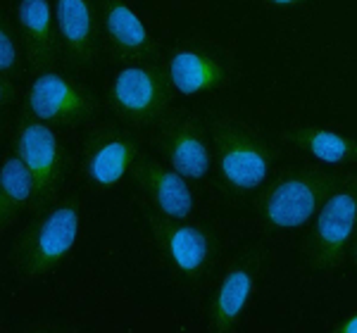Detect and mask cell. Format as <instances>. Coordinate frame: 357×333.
Segmentation results:
<instances>
[{
	"label": "cell",
	"mask_w": 357,
	"mask_h": 333,
	"mask_svg": "<svg viewBox=\"0 0 357 333\" xmlns=\"http://www.w3.org/2000/svg\"><path fill=\"white\" fill-rule=\"evenodd\" d=\"M220 183L229 198L260 191L274 162V148L260 131L243 124H222L212 136Z\"/></svg>",
	"instance_id": "6da1fadb"
},
{
	"label": "cell",
	"mask_w": 357,
	"mask_h": 333,
	"mask_svg": "<svg viewBox=\"0 0 357 333\" xmlns=\"http://www.w3.org/2000/svg\"><path fill=\"white\" fill-rule=\"evenodd\" d=\"M79 231V203L69 200L67 205L50 212L31 229H26L13 250V269L20 279H41L67 257Z\"/></svg>",
	"instance_id": "7a4b0ae2"
},
{
	"label": "cell",
	"mask_w": 357,
	"mask_h": 333,
	"mask_svg": "<svg viewBox=\"0 0 357 333\" xmlns=\"http://www.w3.org/2000/svg\"><path fill=\"white\" fill-rule=\"evenodd\" d=\"M110 105L126 126H160L169 114V82L155 65H131L114 79Z\"/></svg>",
	"instance_id": "3957f363"
},
{
	"label": "cell",
	"mask_w": 357,
	"mask_h": 333,
	"mask_svg": "<svg viewBox=\"0 0 357 333\" xmlns=\"http://www.w3.org/2000/svg\"><path fill=\"white\" fill-rule=\"evenodd\" d=\"M151 226L167 262L186 284H200L210 277L222 250L215 233L198 226H181L165 217H151Z\"/></svg>",
	"instance_id": "277c9868"
},
{
	"label": "cell",
	"mask_w": 357,
	"mask_h": 333,
	"mask_svg": "<svg viewBox=\"0 0 357 333\" xmlns=\"http://www.w3.org/2000/svg\"><path fill=\"white\" fill-rule=\"evenodd\" d=\"M333 183L331 174L307 171L281 181L262 205V219L272 229H296L314 215Z\"/></svg>",
	"instance_id": "5b68a950"
},
{
	"label": "cell",
	"mask_w": 357,
	"mask_h": 333,
	"mask_svg": "<svg viewBox=\"0 0 357 333\" xmlns=\"http://www.w3.org/2000/svg\"><path fill=\"white\" fill-rule=\"evenodd\" d=\"M355 233V193L353 188L336 193L326 200L324 210L317 222L314 236L310 238V248L305 262L312 272H326L336 267L345 257L348 245Z\"/></svg>",
	"instance_id": "8992f818"
},
{
	"label": "cell",
	"mask_w": 357,
	"mask_h": 333,
	"mask_svg": "<svg viewBox=\"0 0 357 333\" xmlns=\"http://www.w3.org/2000/svg\"><path fill=\"white\" fill-rule=\"evenodd\" d=\"M29 105L38 119L67 124L89 122L98 112V100L89 88L53 72L41 74L33 82Z\"/></svg>",
	"instance_id": "52a82bcc"
},
{
	"label": "cell",
	"mask_w": 357,
	"mask_h": 333,
	"mask_svg": "<svg viewBox=\"0 0 357 333\" xmlns=\"http://www.w3.org/2000/svg\"><path fill=\"white\" fill-rule=\"evenodd\" d=\"M17 150L36 183L33 208H43L45 203L53 200L65 176V157H62L60 143L45 124L24 122L20 129V139H17Z\"/></svg>",
	"instance_id": "ba28073f"
},
{
	"label": "cell",
	"mask_w": 357,
	"mask_h": 333,
	"mask_svg": "<svg viewBox=\"0 0 357 333\" xmlns=\"http://www.w3.org/2000/svg\"><path fill=\"white\" fill-rule=\"evenodd\" d=\"M160 150L167 155L176 174L203 179L210 171V141L198 119H165L158 126Z\"/></svg>",
	"instance_id": "9c48e42d"
},
{
	"label": "cell",
	"mask_w": 357,
	"mask_h": 333,
	"mask_svg": "<svg viewBox=\"0 0 357 333\" xmlns=\"http://www.w3.org/2000/svg\"><path fill=\"white\" fill-rule=\"evenodd\" d=\"M57 36L67 62L74 70H89L100 55V26L93 5L84 0H62L57 5Z\"/></svg>",
	"instance_id": "30bf717a"
},
{
	"label": "cell",
	"mask_w": 357,
	"mask_h": 333,
	"mask_svg": "<svg viewBox=\"0 0 357 333\" xmlns=\"http://www.w3.org/2000/svg\"><path fill=\"white\" fill-rule=\"evenodd\" d=\"M264 269V250L252 248L248 250L231 272L227 274L220 291L215 293L207 309V321L212 331H229L236 324V319L243 312L248 297H250L255 281L260 279Z\"/></svg>",
	"instance_id": "8fae6325"
},
{
	"label": "cell",
	"mask_w": 357,
	"mask_h": 333,
	"mask_svg": "<svg viewBox=\"0 0 357 333\" xmlns=\"http://www.w3.org/2000/svg\"><path fill=\"white\" fill-rule=\"evenodd\" d=\"M227 77V57L215 45L183 48L169 62V82L183 95H198L220 88Z\"/></svg>",
	"instance_id": "7c38bea8"
},
{
	"label": "cell",
	"mask_w": 357,
	"mask_h": 333,
	"mask_svg": "<svg viewBox=\"0 0 357 333\" xmlns=\"http://www.w3.org/2000/svg\"><path fill=\"white\" fill-rule=\"evenodd\" d=\"M136 164V141L129 134L102 131L84 150V174L93 186H114Z\"/></svg>",
	"instance_id": "4fadbf2b"
},
{
	"label": "cell",
	"mask_w": 357,
	"mask_h": 333,
	"mask_svg": "<svg viewBox=\"0 0 357 333\" xmlns=\"http://www.w3.org/2000/svg\"><path fill=\"white\" fill-rule=\"evenodd\" d=\"M102 10H105L102 29L114 55L122 60L141 62V65H155V45L143 22L126 5L119 3H105Z\"/></svg>",
	"instance_id": "5bb4252c"
},
{
	"label": "cell",
	"mask_w": 357,
	"mask_h": 333,
	"mask_svg": "<svg viewBox=\"0 0 357 333\" xmlns=\"http://www.w3.org/2000/svg\"><path fill=\"white\" fill-rule=\"evenodd\" d=\"M20 26L24 36L26 57L33 70L45 72L53 70L60 60V36L55 33L53 17H50L48 3L29 0L20 5Z\"/></svg>",
	"instance_id": "9a60e30c"
},
{
	"label": "cell",
	"mask_w": 357,
	"mask_h": 333,
	"mask_svg": "<svg viewBox=\"0 0 357 333\" xmlns=\"http://www.w3.org/2000/svg\"><path fill=\"white\" fill-rule=\"evenodd\" d=\"M136 176L141 186L151 193L153 203L158 205L160 212L172 219H183L191 215L193 198L188 186L178 179L174 171H167L153 160H136Z\"/></svg>",
	"instance_id": "2e32d148"
},
{
	"label": "cell",
	"mask_w": 357,
	"mask_h": 333,
	"mask_svg": "<svg viewBox=\"0 0 357 333\" xmlns=\"http://www.w3.org/2000/svg\"><path fill=\"white\" fill-rule=\"evenodd\" d=\"M3 193H0V210H3V224L8 226L10 222L26 208L29 203L33 205L36 198V183L24 164L22 157H13L3 164V179H0Z\"/></svg>",
	"instance_id": "e0dca14e"
},
{
	"label": "cell",
	"mask_w": 357,
	"mask_h": 333,
	"mask_svg": "<svg viewBox=\"0 0 357 333\" xmlns=\"http://www.w3.org/2000/svg\"><path fill=\"white\" fill-rule=\"evenodd\" d=\"M293 141L314 157L324 160L329 164L350 162L355 157V143L343 139V136L333 134L326 129H314V126H296L291 131Z\"/></svg>",
	"instance_id": "ac0fdd59"
},
{
	"label": "cell",
	"mask_w": 357,
	"mask_h": 333,
	"mask_svg": "<svg viewBox=\"0 0 357 333\" xmlns=\"http://www.w3.org/2000/svg\"><path fill=\"white\" fill-rule=\"evenodd\" d=\"M0 53H3V102H8V91L13 86V79L17 77V45L13 38V31L3 22V31H0Z\"/></svg>",
	"instance_id": "d6986e66"
},
{
	"label": "cell",
	"mask_w": 357,
	"mask_h": 333,
	"mask_svg": "<svg viewBox=\"0 0 357 333\" xmlns=\"http://www.w3.org/2000/svg\"><path fill=\"white\" fill-rule=\"evenodd\" d=\"M343 331H345V333H355V331H357V321H355V319H350L348 324L343 326Z\"/></svg>",
	"instance_id": "ffe728a7"
}]
</instances>
